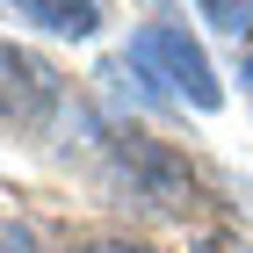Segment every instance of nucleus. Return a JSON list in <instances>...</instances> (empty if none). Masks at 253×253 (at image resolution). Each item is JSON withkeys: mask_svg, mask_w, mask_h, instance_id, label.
Listing matches in <instances>:
<instances>
[{"mask_svg": "<svg viewBox=\"0 0 253 253\" xmlns=\"http://www.w3.org/2000/svg\"><path fill=\"white\" fill-rule=\"evenodd\" d=\"M101 181H109L116 203H137V210H152V217H181V210H188V195H195L188 159L167 152L159 137H137V130H123L116 145H109Z\"/></svg>", "mask_w": 253, "mask_h": 253, "instance_id": "1", "label": "nucleus"}, {"mask_svg": "<svg viewBox=\"0 0 253 253\" xmlns=\"http://www.w3.org/2000/svg\"><path fill=\"white\" fill-rule=\"evenodd\" d=\"M123 58L145 65V73L159 80V94H167V101H188V109H203V116H210V109H224V87H217L210 58H203V43H195L181 22H167V15L145 22V29L130 37V51H123Z\"/></svg>", "mask_w": 253, "mask_h": 253, "instance_id": "2", "label": "nucleus"}, {"mask_svg": "<svg viewBox=\"0 0 253 253\" xmlns=\"http://www.w3.org/2000/svg\"><path fill=\"white\" fill-rule=\"evenodd\" d=\"M58 101H65L58 65L22 43H0V130H37Z\"/></svg>", "mask_w": 253, "mask_h": 253, "instance_id": "3", "label": "nucleus"}, {"mask_svg": "<svg viewBox=\"0 0 253 253\" xmlns=\"http://www.w3.org/2000/svg\"><path fill=\"white\" fill-rule=\"evenodd\" d=\"M7 22H37V29H51V37H94L101 29V7L94 0H15L7 7Z\"/></svg>", "mask_w": 253, "mask_h": 253, "instance_id": "4", "label": "nucleus"}, {"mask_svg": "<svg viewBox=\"0 0 253 253\" xmlns=\"http://www.w3.org/2000/svg\"><path fill=\"white\" fill-rule=\"evenodd\" d=\"M203 22H217L224 37H246V29H253V7H232V0H203Z\"/></svg>", "mask_w": 253, "mask_h": 253, "instance_id": "5", "label": "nucleus"}, {"mask_svg": "<svg viewBox=\"0 0 253 253\" xmlns=\"http://www.w3.org/2000/svg\"><path fill=\"white\" fill-rule=\"evenodd\" d=\"M80 253H152V246H130V239H94V246H80Z\"/></svg>", "mask_w": 253, "mask_h": 253, "instance_id": "6", "label": "nucleus"}, {"mask_svg": "<svg viewBox=\"0 0 253 253\" xmlns=\"http://www.w3.org/2000/svg\"><path fill=\"white\" fill-rule=\"evenodd\" d=\"M246 94H253V58H246Z\"/></svg>", "mask_w": 253, "mask_h": 253, "instance_id": "7", "label": "nucleus"}]
</instances>
